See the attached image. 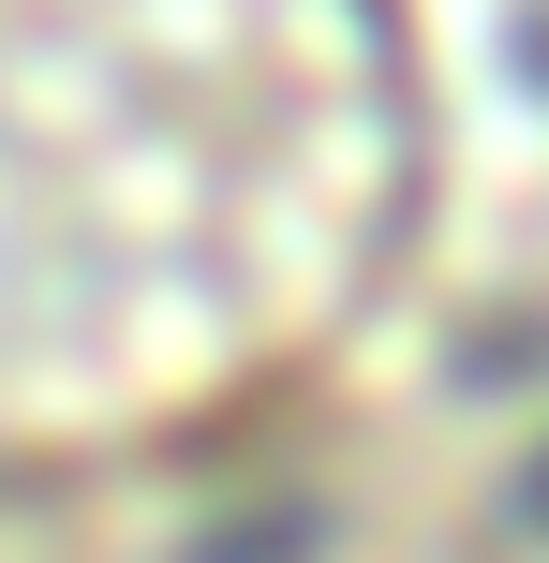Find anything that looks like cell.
Listing matches in <instances>:
<instances>
[{
	"label": "cell",
	"instance_id": "1",
	"mask_svg": "<svg viewBox=\"0 0 549 563\" xmlns=\"http://www.w3.org/2000/svg\"><path fill=\"white\" fill-rule=\"evenodd\" d=\"M431 208L402 0H0V489L297 400Z\"/></svg>",
	"mask_w": 549,
	"mask_h": 563
}]
</instances>
